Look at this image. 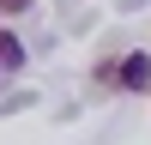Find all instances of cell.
Wrapping results in <instances>:
<instances>
[{"label": "cell", "instance_id": "obj_3", "mask_svg": "<svg viewBox=\"0 0 151 145\" xmlns=\"http://www.w3.org/2000/svg\"><path fill=\"white\" fill-rule=\"evenodd\" d=\"M24 6H30V0H0V12H24Z\"/></svg>", "mask_w": 151, "mask_h": 145}, {"label": "cell", "instance_id": "obj_2", "mask_svg": "<svg viewBox=\"0 0 151 145\" xmlns=\"http://www.w3.org/2000/svg\"><path fill=\"white\" fill-rule=\"evenodd\" d=\"M18 67H24V42L12 30H0V72H18Z\"/></svg>", "mask_w": 151, "mask_h": 145}, {"label": "cell", "instance_id": "obj_1", "mask_svg": "<svg viewBox=\"0 0 151 145\" xmlns=\"http://www.w3.org/2000/svg\"><path fill=\"white\" fill-rule=\"evenodd\" d=\"M115 79H121V91H151V55H127Z\"/></svg>", "mask_w": 151, "mask_h": 145}]
</instances>
